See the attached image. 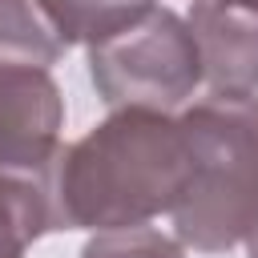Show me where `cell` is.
<instances>
[{
	"instance_id": "9c48e42d",
	"label": "cell",
	"mask_w": 258,
	"mask_h": 258,
	"mask_svg": "<svg viewBox=\"0 0 258 258\" xmlns=\"http://www.w3.org/2000/svg\"><path fill=\"white\" fill-rule=\"evenodd\" d=\"M81 258H181V242L165 238L153 226H117V230H97Z\"/></svg>"
},
{
	"instance_id": "5b68a950",
	"label": "cell",
	"mask_w": 258,
	"mask_h": 258,
	"mask_svg": "<svg viewBox=\"0 0 258 258\" xmlns=\"http://www.w3.org/2000/svg\"><path fill=\"white\" fill-rule=\"evenodd\" d=\"M189 28L202 56V81L214 93H258V8L230 0H194Z\"/></svg>"
},
{
	"instance_id": "8fae6325",
	"label": "cell",
	"mask_w": 258,
	"mask_h": 258,
	"mask_svg": "<svg viewBox=\"0 0 258 258\" xmlns=\"http://www.w3.org/2000/svg\"><path fill=\"white\" fill-rule=\"evenodd\" d=\"M230 4H250V8H258V0H230Z\"/></svg>"
},
{
	"instance_id": "52a82bcc",
	"label": "cell",
	"mask_w": 258,
	"mask_h": 258,
	"mask_svg": "<svg viewBox=\"0 0 258 258\" xmlns=\"http://www.w3.org/2000/svg\"><path fill=\"white\" fill-rule=\"evenodd\" d=\"M48 234V202L40 173L0 169V258H24V250Z\"/></svg>"
},
{
	"instance_id": "ba28073f",
	"label": "cell",
	"mask_w": 258,
	"mask_h": 258,
	"mask_svg": "<svg viewBox=\"0 0 258 258\" xmlns=\"http://www.w3.org/2000/svg\"><path fill=\"white\" fill-rule=\"evenodd\" d=\"M64 44H97L133 20H141L157 0H40Z\"/></svg>"
},
{
	"instance_id": "8992f818",
	"label": "cell",
	"mask_w": 258,
	"mask_h": 258,
	"mask_svg": "<svg viewBox=\"0 0 258 258\" xmlns=\"http://www.w3.org/2000/svg\"><path fill=\"white\" fill-rule=\"evenodd\" d=\"M64 40L52 28L40 0H0V64L48 69L64 56Z\"/></svg>"
},
{
	"instance_id": "277c9868",
	"label": "cell",
	"mask_w": 258,
	"mask_h": 258,
	"mask_svg": "<svg viewBox=\"0 0 258 258\" xmlns=\"http://www.w3.org/2000/svg\"><path fill=\"white\" fill-rule=\"evenodd\" d=\"M64 97L48 69L0 64V169L40 173L60 145Z\"/></svg>"
},
{
	"instance_id": "30bf717a",
	"label": "cell",
	"mask_w": 258,
	"mask_h": 258,
	"mask_svg": "<svg viewBox=\"0 0 258 258\" xmlns=\"http://www.w3.org/2000/svg\"><path fill=\"white\" fill-rule=\"evenodd\" d=\"M246 258H258V218H254L250 230H246Z\"/></svg>"
},
{
	"instance_id": "3957f363",
	"label": "cell",
	"mask_w": 258,
	"mask_h": 258,
	"mask_svg": "<svg viewBox=\"0 0 258 258\" xmlns=\"http://www.w3.org/2000/svg\"><path fill=\"white\" fill-rule=\"evenodd\" d=\"M89 77L109 109H177L202 81V56L189 20L173 8H149L129 28L89 44Z\"/></svg>"
},
{
	"instance_id": "7a4b0ae2",
	"label": "cell",
	"mask_w": 258,
	"mask_h": 258,
	"mask_svg": "<svg viewBox=\"0 0 258 258\" xmlns=\"http://www.w3.org/2000/svg\"><path fill=\"white\" fill-rule=\"evenodd\" d=\"M177 121L194 149V177L173 206V234L189 250L226 254L258 218V97L210 93Z\"/></svg>"
},
{
	"instance_id": "6da1fadb",
	"label": "cell",
	"mask_w": 258,
	"mask_h": 258,
	"mask_svg": "<svg viewBox=\"0 0 258 258\" xmlns=\"http://www.w3.org/2000/svg\"><path fill=\"white\" fill-rule=\"evenodd\" d=\"M194 177V149L161 109H113L40 169L48 230H117L173 214Z\"/></svg>"
}]
</instances>
